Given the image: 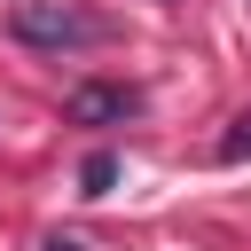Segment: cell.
I'll list each match as a JSON object with an SVG mask.
<instances>
[{
  "mask_svg": "<svg viewBox=\"0 0 251 251\" xmlns=\"http://www.w3.org/2000/svg\"><path fill=\"white\" fill-rule=\"evenodd\" d=\"M8 31H16L24 47H86V39H102V24L78 16L71 0H16Z\"/></svg>",
  "mask_w": 251,
  "mask_h": 251,
  "instance_id": "1",
  "label": "cell"
},
{
  "mask_svg": "<svg viewBox=\"0 0 251 251\" xmlns=\"http://www.w3.org/2000/svg\"><path fill=\"white\" fill-rule=\"evenodd\" d=\"M133 110H141V94H133V86H102V78L71 86V102H63V118H71V126H126Z\"/></svg>",
  "mask_w": 251,
  "mask_h": 251,
  "instance_id": "2",
  "label": "cell"
},
{
  "mask_svg": "<svg viewBox=\"0 0 251 251\" xmlns=\"http://www.w3.org/2000/svg\"><path fill=\"white\" fill-rule=\"evenodd\" d=\"M110 180H118V157H110V149H94V157L78 165V196H110Z\"/></svg>",
  "mask_w": 251,
  "mask_h": 251,
  "instance_id": "3",
  "label": "cell"
},
{
  "mask_svg": "<svg viewBox=\"0 0 251 251\" xmlns=\"http://www.w3.org/2000/svg\"><path fill=\"white\" fill-rule=\"evenodd\" d=\"M220 157H227V165H235V157H251V110H243V118L220 133Z\"/></svg>",
  "mask_w": 251,
  "mask_h": 251,
  "instance_id": "4",
  "label": "cell"
},
{
  "mask_svg": "<svg viewBox=\"0 0 251 251\" xmlns=\"http://www.w3.org/2000/svg\"><path fill=\"white\" fill-rule=\"evenodd\" d=\"M39 251H86V243H78V235H47Z\"/></svg>",
  "mask_w": 251,
  "mask_h": 251,
  "instance_id": "5",
  "label": "cell"
}]
</instances>
